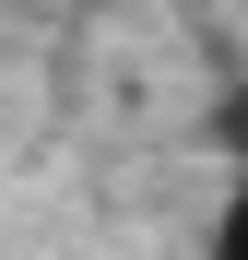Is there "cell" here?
<instances>
[{
	"mask_svg": "<svg viewBox=\"0 0 248 260\" xmlns=\"http://www.w3.org/2000/svg\"><path fill=\"white\" fill-rule=\"evenodd\" d=\"M201 260H248V178L225 189V213H213V248H201Z\"/></svg>",
	"mask_w": 248,
	"mask_h": 260,
	"instance_id": "obj_1",
	"label": "cell"
}]
</instances>
